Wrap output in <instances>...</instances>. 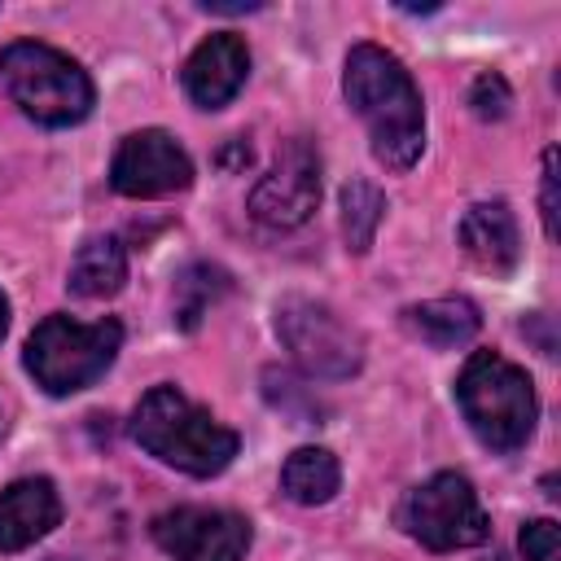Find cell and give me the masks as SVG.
<instances>
[{"label":"cell","instance_id":"obj_1","mask_svg":"<svg viewBox=\"0 0 561 561\" xmlns=\"http://www.w3.org/2000/svg\"><path fill=\"white\" fill-rule=\"evenodd\" d=\"M342 92L351 110L364 118L377 162L390 171H408L425 149V114L403 61L381 44H355L346 53Z\"/></svg>","mask_w":561,"mask_h":561},{"label":"cell","instance_id":"obj_2","mask_svg":"<svg viewBox=\"0 0 561 561\" xmlns=\"http://www.w3.org/2000/svg\"><path fill=\"white\" fill-rule=\"evenodd\" d=\"M131 438L158 456L162 465L193 473V478H215L232 465L241 438L219 425L206 408H197L188 394H180L175 386H153L131 416Z\"/></svg>","mask_w":561,"mask_h":561},{"label":"cell","instance_id":"obj_3","mask_svg":"<svg viewBox=\"0 0 561 561\" xmlns=\"http://www.w3.org/2000/svg\"><path fill=\"white\" fill-rule=\"evenodd\" d=\"M456 403H460L469 430L495 451L526 447L535 416H539L530 377L495 351H478L465 359V368L456 377Z\"/></svg>","mask_w":561,"mask_h":561},{"label":"cell","instance_id":"obj_4","mask_svg":"<svg viewBox=\"0 0 561 561\" xmlns=\"http://www.w3.org/2000/svg\"><path fill=\"white\" fill-rule=\"evenodd\" d=\"M0 83L9 101L44 127L83 123L92 110V79L83 66L35 39H18L0 53Z\"/></svg>","mask_w":561,"mask_h":561},{"label":"cell","instance_id":"obj_5","mask_svg":"<svg viewBox=\"0 0 561 561\" xmlns=\"http://www.w3.org/2000/svg\"><path fill=\"white\" fill-rule=\"evenodd\" d=\"M118 346H123L118 320L79 324L70 316H44L26 337V373L48 394H75L114 364Z\"/></svg>","mask_w":561,"mask_h":561},{"label":"cell","instance_id":"obj_6","mask_svg":"<svg viewBox=\"0 0 561 561\" xmlns=\"http://www.w3.org/2000/svg\"><path fill=\"white\" fill-rule=\"evenodd\" d=\"M399 522L430 552L473 548V543H482L491 535L482 500L469 486V478H460V473H434L430 482L408 491V500L399 508Z\"/></svg>","mask_w":561,"mask_h":561},{"label":"cell","instance_id":"obj_7","mask_svg":"<svg viewBox=\"0 0 561 561\" xmlns=\"http://www.w3.org/2000/svg\"><path fill=\"white\" fill-rule=\"evenodd\" d=\"M276 333L289 346V355L320 381H342L359 373L364 364V342L359 333L316 298H285L276 307Z\"/></svg>","mask_w":561,"mask_h":561},{"label":"cell","instance_id":"obj_8","mask_svg":"<svg viewBox=\"0 0 561 561\" xmlns=\"http://www.w3.org/2000/svg\"><path fill=\"white\" fill-rule=\"evenodd\" d=\"M320 202V153L307 136L280 145L272 171L250 193V215L267 228H298Z\"/></svg>","mask_w":561,"mask_h":561},{"label":"cell","instance_id":"obj_9","mask_svg":"<svg viewBox=\"0 0 561 561\" xmlns=\"http://www.w3.org/2000/svg\"><path fill=\"white\" fill-rule=\"evenodd\" d=\"M153 543L175 561H245L250 522L232 508H167L153 517Z\"/></svg>","mask_w":561,"mask_h":561},{"label":"cell","instance_id":"obj_10","mask_svg":"<svg viewBox=\"0 0 561 561\" xmlns=\"http://www.w3.org/2000/svg\"><path fill=\"white\" fill-rule=\"evenodd\" d=\"M188 180H193L188 153L158 127L131 131L110 162V184L123 197H167L188 188Z\"/></svg>","mask_w":561,"mask_h":561},{"label":"cell","instance_id":"obj_11","mask_svg":"<svg viewBox=\"0 0 561 561\" xmlns=\"http://www.w3.org/2000/svg\"><path fill=\"white\" fill-rule=\"evenodd\" d=\"M250 75V48L241 35H210L184 61V92L202 110L228 105Z\"/></svg>","mask_w":561,"mask_h":561},{"label":"cell","instance_id":"obj_12","mask_svg":"<svg viewBox=\"0 0 561 561\" xmlns=\"http://www.w3.org/2000/svg\"><path fill=\"white\" fill-rule=\"evenodd\" d=\"M61 522V500L48 478H18L0 491V552H22Z\"/></svg>","mask_w":561,"mask_h":561},{"label":"cell","instance_id":"obj_13","mask_svg":"<svg viewBox=\"0 0 561 561\" xmlns=\"http://www.w3.org/2000/svg\"><path fill=\"white\" fill-rule=\"evenodd\" d=\"M460 250L469 254L473 267L491 272V276H508L522 259V237H517V219L504 202H478L465 210L460 219Z\"/></svg>","mask_w":561,"mask_h":561},{"label":"cell","instance_id":"obj_14","mask_svg":"<svg viewBox=\"0 0 561 561\" xmlns=\"http://www.w3.org/2000/svg\"><path fill=\"white\" fill-rule=\"evenodd\" d=\"M127 280V250L118 237H92L79 245L70 263V294L79 298H110Z\"/></svg>","mask_w":561,"mask_h":561},{"label":"cell","instance_id":"obj_15","mask_svg":"<svg viewBox=\"0 0 561 561\" xmlns=\"http://www.w3.org/2000/svg\"><path fill=\"white\" fill-rule=\"evenodd\" d=\"M403 320H408V329H412L421 342L443 346V351L465 346V342L478 333V324H482V316H478V307H473L469 298H430V302H421V307H408Z\"/></svg>","mask_w":561,"mask_h":561},{"label":"cell","instance_id":"obj_16","mask_svg":"<svg viewBox=\"0 0 561 561\" xmlns=\"http://www.w3.org/2000/svg\"><path fill=\"white\" fill-rule=\"evenodd\" d=\"M342 486V465L329 447H298L280 465V491L294 504H329Z\"/></svg>","mask_w":561,"mask_h":561},{"label":"cell","instance_id":"obj_17","mask_svg":"<svg viewBox=\"0 0 561 561\" xmlns=\"http://www.w3.org/2000/svg\"><path fill=\"white\" fill-rule=\"evenodd\" d=\"M381 215H386V197H381L377 184L351 180V184L342 188V232H346V245H351L355 254H364V250L373 245Z\"/></svg>","mask_w":561,"mask_h":561},{"label":"cell","instance_id":"obj_18","mask_svg":"<svg viewBox=\"0 0 561 561\" xmlns=\"http://www.w3.org/2000/svg\"><path fill=\"white\" fill-rule=\"evenodd\" d=\"M224 289H228V276H224L219 267H206V263L188 267V272L180 276V289H175V316H180V324L193 329V324L206 316V307H210Z\"/></svg>","mask_w":561,"mask_h":561},{"label":"cell","instance_id":"obj_19","mask_svg":"<svg viewBox=\"0 0 561 561\" xmlns=\"http://www.w3.org/2000/svg\"><path fill=\"white\" fill-rule=\"evenodd\" d=\"M469 105H473L478 118H504L508 105H513V92H508V83H504L500 75L486 70V75L473 79V88H469Z\"/></svg>","mask_w":561,"mask_h":561},{"label":"cell","instance_id":"obj_20","mask_svg":"<svg viewBox=\"0 0 561 561\" xmlns=\"http://www.w3.org/2000/svg\"><path fill=\"white\" fill-rule=\"evenodd\" d=\"M517 543H522V557H526V561H561V530H557V522H548V517L526 522Z\"/></svg>","mask_w":561,"mask_h":561},{"label":"cell","instance_id":"obj_21","mask_svg":"<svg viewBox=\"0 0 561 561\" xmlns=\"http://www.w3.org/2000/svg\"><path fill=\"white\" fill-rule=\"evenodd\" d=\"M543 232L557 241V149L543 153Z\"/></svg>","mask_w":561,"mask_h":561},{"label":"cell","instance_id":"obj_22","mask_svg":"<svg viewBox=\"0 0 561 561\" xmlns=\"http://www.w3.org/2000/svg\"><path fill=\"white\" fill-rule=\"evenodd\" d=\"M202 9H210V13H250V9H259V0H206Z\"/></svg>","mask_w":561,"mask_h":561},{"label":"cell","instance_id":"obj_23","mask_svg":"<svg viewBox=\"0 0 561 561\" xmlns=\"http://www.w3.org/2000/svg\"><path fill=\"white\" fill-rule=\"evenodd\" d=\"M4 329H9V302H4V294H0V337H4Z\"/></svg>","mask_w":561,"mask_h":561}]
</instances>
